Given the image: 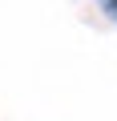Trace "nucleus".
<instances>
[{"label": "nucleus", "instance_id": "obj_1", "mask_svg": "<svg viewBox=\"0 0 117 121\" xmlns=\"http://www.w3.org/2000/svg\"><path fill=\"white\" fill-rule=\"evenodd\" d=\"M101 8H105L109 16H117V0H101Z\"/></svg>", "mask_w": 117, "mask_h": 121}]
</instances>
